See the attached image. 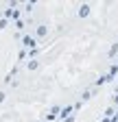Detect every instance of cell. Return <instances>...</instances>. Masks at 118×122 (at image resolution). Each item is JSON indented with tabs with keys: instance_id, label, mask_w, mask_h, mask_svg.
Returning <instances> with one entry per match:
<instances>
[{
	"instance_id": "obj_1",
	"label": "cell",
	"mask_w": 118,
	"mask_h": 122,
	"mask_svg": "<svg viewBox=\"0 0 118 122\" xmlns=\"http://www.w3.org/2000/svg\"><path fill=\"white\" fill-rule=\"evenodd\" d=\"M87 13H90V7H87V5H83V7H81V11H79V15H81V18H85Z\"/></svg>"
},
{
	"instance_id": "obj_2",
	"label": "cell",
	"mask_w": 118,
	"mask_h": 122,
	"mask_svg": "<svg viewBox=\"0 0 118 122\" xmlns=\"http://www.w3.org/2000/svg\"><path fill=\"white\" fill-rule=\"evenodd\" d=\"M44 35H46V28L39 26V28H37V37H44Z\"/></svg>"
},
{
	"instance_id": "obj_3",
	"label": "cell",
	"mask_w": 118,
	"mask_h": 122,
	"mask_svg": "<svg viewBox=\"0 0 118 122\" xmlns=\"http://www.w3.org/2000/svg\"><path fill=\"white\" fill-rule=\"evenodd\" d=\"M5 100V94H2V92H0V102H2Z\"/></svg>"
}]
</instances>
